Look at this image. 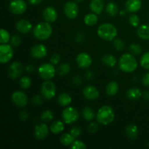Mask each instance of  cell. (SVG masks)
Wrapping results in <instances>:
<instances>
[{
  "label": "cell",
  "mask_w": 149,
  "mask_h": 149,
  "mask_svg": "<svg viewBox=\"0 0 149 149\" xmlns=\"http://www.w3.org/2000/svg\"><path fill=\"white\" fill-rule=\"evenodd\" d=\"M138 61L132 53H124L119 60V68L125 73H132L138 68Z\"/></svg>",
  "instance_id": "1"
},
{
  "label": "cell",
  "mask_w": 149,
  "mask_h": 149,
  "mask_svg": "<svg viewBox=\"0 0 149 149\" xmlns=\"http://www.w3.org/2000/svg\"><path fill=\"white\" fill-rule=\"evenodd\" d=\"M115 119V112L113 108L109 105L101 106L96 113V119L102 125H109L113 122Z\"/></svg>",
  "instance_id": "2"
},
{
  "label": "cell",
  "mask_w": 149,
  "mask_h": 149,
  "mask_svg": "<svg viewBox=\"0 0 149 149\" xmlns=\"http://www.w3.org/2000/svg\"><path fill=\"white\" fill-rule=\"evenodd\" d=\"M97 33L99 37L103 40L113 41L117 36L118 30L112 23H105L99 26Z\"/></svg>",
  "instance_id": "3"
},
{
  "label": "cell",
  "mask_w": 149,
  "mask_h": 149,
  "mask_svg": "<svg viewBox=\"0 0 149 149\" xmlns=\"http://www.w3.org/2000/svg\"><path fill=\"white\" fill-rule=\"evenodd\" d=\"M33 34L38 40L45 41L49 39L52 34V28L48 22H41L36 25L33 30Z\"/></svg>",
  "instance_id": "4"
},
{
  "label": "cell",
  "mask_w": 149,
  "mask_h": 149,
  "mask_svg": "<svg viewBox=\"0 0 149 149\" xmlns=\"http://www.w3.org/2000/svg\"><path fill=\"white\" fill-rule=\"evenodd\" d=\"M62 119L65 124H74L79 119V113L74 107L67 106L62 111Z\"/></svg>",
  "instance_id": "5"
},
{
  "label": "cell",
  "mask_w": 149,
  "mask_h": 149,
  "mask_svg": "<svg viewBox=\"0 0 149 149\" xmlns=\"http://www.w3.org/2000/svg\"><path fill=\"white\" fill-rule=\"evenodd\" d=\"M57 70L55 69L53 64L43 63L40 65L38 68V74L39 77L44 80H50L53 78L56 74Z\"/></svg>",
  "instance_id": "6"
},
{
  "label": "cell",
  "mask_w": 149,
  "mask_h": 149,
  "mask_svg": "<svg viewBox=\"0 0 149 149\" xmlns=\"http://www.w3.org/2000/svg\"><path fill=\"white\" fill-rule=\"evenodd\" d=\"M41 94L43 98L51 100L56 95V87L53 81L50 80H45L41 87Z\"/></svg>",
  "instance_id": "7"
},
{
  "label": "cell",
  "mask_w": 149,
  "mask_h": 149,
  "mask_svg": "<svg viewBox=\"0 0 149 149\" xmlns=\"http://www.w3.org/2000/svg\"><path fill=\"white\" fill-rule=\"evenodd\" d=\"M14 51L11 45L1 44L0 45V63L5 64L10 62L13 58Z\"/></svg>",
  "instance_id": "8"
},
{
  "label": "cell",
  "mask_w": 149,
  "mask_h": 149,
  "mask_svg": "<svg viewBox=\"0 0 149 149\" xmlns=\"http://www.w3.org/2000/svg\"><path fill=\"white\" fill-rule=\"evenodd\" d=\"M9 10L13 14L22 15L27 10V4L24 0H12L9 4Z\"/></svg>",
  "instance_id": "9"
},
{
  "label": "cell",
  "mask_w": 149,
  "mask_h": 149,
  "mask_svg": "<svg viewBox=\"0 0 149 149\" xmlns=\"http://www.w3.org/2000/svg\"><path fill=\"white\" fill-rule=\"evenodd\" d=\"M12 102L15 106L19 108H24L28 104L29 99L23 91H15L11 95Z\"/></svg>",
  "instance_id": "10"
},
{
  "label": "cell",
  "mask_w": 149,
  "mask_h": 149,
  "mask_svg": "<svg viewBox=\"0 0 149 149\" xmlns=\"http://www.w3.org/2000/svg\"><path fill=\"white\" fill-rule=\"evenodd\" d=\"M50 131L49 128L45 122L39 123L35 126L33 130V135L36 139L39 141H43L47 138L49 132Z\"/></svg>",
  "instance_id": "11"
},
{
  "label": "cell",
  "mask_w": 149,
  "mask_h": 149,
  "mask_svg": "<svg viewBox=\"0 0 149 149\" xmlns=\"http://www.w3.org/2000/svg\"><path fill=\"white\" fill-rule=\"evenodd\" d=\"M63 11L65 13V16L68 17V19H73L77 18V16L79 15V6L77 5V4L74 1H67L63 7Z\"/></svg>",
  "instance_id": "12"
},
{
  "label": "cell",
  "mask_w": 149,
  "mask_h": 149,
  "mask_svg": "<svg viewBox=\"0 0 149 149\" xmlns=\"http://www.w3.org/2000/svg\"><path fill=\"white\" fill-rule=\"evenodd\" d=\"M23 71V64L18 61H15L12 63L8 68V76L10 79L15 80L16 79L19 78L21 76L22 73Z\"/></svg>",
  "instance_id": "13"
},
{
  "label": "cell",
  "mask_w": 149,
  "mask_h": 149,
  "mask_svg": "<svg viewBox=\"0 0 149 149\" xmlns=\"http://www.w3.org/2000/svg\"><path fill=\"white\" fill-rule=\"evenodd\" d=\"M76 63L79 68H87L93 63V58L87 52H80L76 58Z\"/></svg>",
  "instance_id": "14"
},
{
  "label": "cell",
  "mask_w": 149,
  "mask_h": 149,
  "mask_svg": "<svg viewBox=\"0 0 149 149\" xmlns=\"http://www.w3.org/2000/svg\"><path fill=\"white\" fill-rule=\"evenodd\" d=\"M30 53L32 58L36 59H42L47 55V48L45 45L38 44L32 47Z\"/></svg>",
  "instance_id": "15"
},
{
  "label": "cell",
  "mask_w": 149,
  "mask_h": 149,
  "mask_svg": "<svg viewBox=\"0 0 149 149\" xmlns=\"http://www.w3.org/2000/svg\"><path fill=\"white\" fill-rule=\"evenodd\" d=\"M82 94L87 100H95L100 96V91L95 86L87 85L83 89Z\"/></svg>",
  "instance_id": "16"
},
{
  "label": "cell",
  "mask_w": 149,
  "mask_h": 149,
  "mask_svg": "<svg viewBox=\"0 0 149 149\" xmlns=\"http://www.w3.org/2000/svg\"><path fill=\"white\" fill-rule=\"evenodd\" d=\"M42 15H43L44 19L45 21L48 22V23H54L58 19V12H57L56 9L55 7H52V6H49L45 8L42 13Z\"/></svg>",
  "instance_id": "17"
},
{
  "label": "cell",
  "mask_w": 149,
  "mask_h": 149,
  "mask_svg": "<svg viewBox=\"0 0 149 149\" xmlns=\"http://www.w3.org/2000/svg\"><path fill=\"white\" fill-rule=\"evenodd\" d=\"M32 28H33V26L31 23L26 19H20L15 24L16 30L23 34L29 33L32 30Z\"/></svg>",
  "instance_id": "18"
},
{
  "label": "cell",
  "mask_w": 149,
  "mask_h": 149,
  "mask_svg": "<svg viewBox=\"0 0 149 149\" xmlns=\"http://www.w3.org/2000/svg\"><path fill=\"white\" fill-rule=\"evenodd\" d=\"M141 7H142L141 0H127L125 3V8L129 13H137L141 10Z\"/></svg>",
  "instance_id": "19"
},
{
  "label": "cell",
  "mask_w": 149,
  "mask_h": 149,
  "mask_svg": "<svg viewBox=\"0 0 149 149\" xmlns=\"http://www.w3.org/2000/svg\"><path fill=\"white\" fill-rule=\"evenodd\" d=\"M104 1L103 0H91L90 3V8L93 13L97 15H100L104 10Z\"/></svg>",
  "instance_id": "20"
},
{
  "label": "cell",
  "mask_w": 149,
  "mask_h": 149,
  "mask_svg": "<svg viewBox=\"0 0 149 149\" xmlns=\"http://www.w3.org/2000/svg\"><path fill=\"white\" fill-rule=\"evenodd\" d=\"M125 133L130 139L135 140L138 138L139 135V129L137 125L130 124V125H128L125 128Z\"/></svg>",
  "instance_id": "21"
},
{
  "label": "cell",
  "mask_w": 149,
  "mask_h": 149,
  "mask_svg": "<svg viewBox=\"0 0 149 149\" xmlns=\"http://www.w3.org/2000/svg\"><path fill=\"white\" fill-rule=\"evenodd\" d=\"M64 123L65 122L60 120H56L52 122V123L49 126L50 132H52L53 134H55V135L61 133L64 130V129H65Z\"/></svg>",
  "instance_id": "22"
},
{
  "label": "cell",
  "mask_w": 149,
  "mask_h": 149,
  "mask_svg": "<svg viewBox=\"0 0 149 149\" xmlns=\"http://www.w3.org/2000/svg\"><path fill=\"white\" fill-rule=\"evenodd\" d=\"M137 34L143 40H149V25L143 24L138 26Z\"/></svg>",
  "instance_id": "23"
},
{
  "label": "cell",
  "mask_w": 149,
  "mask_h": 149,
  "mask_svg": "<svg viewBox=\"0 0 149 149\" xmlns=\"http://www.w3.org/2000/svg\"><path fill=\"white\" fill-rule=\"evenodd\" d=\"M82 116L87 122H92L96 117V113L90 106H84L82 109Z\"/></svg>",
  "instance_id": "24"
},
{
  "label": "cell",
  "mask_w": 149,
  "mask_h": 149,
  "mask_svg": "<svg viewBox=\"0 0 149 149\" xmlns=\"http://www.w3.org/2000/svg\"><path fill=\"white\" fill-rule=\"evenodd\" d=\"M142 92L138 87H132L127 91L126 95L130 100H136L142 97Z\"/></svg>",
  "instance_id": "25"
},
{
  "label": "cell",
  "mask_w": 149,
  "mask_h": 149,
  "mask_svg": "<svg viewBox=\"0 0 149 149\" xmlns=\"http://www.w3.org/2000/svg\"><path fill=\"white\" fill-rule=\"evenodd\" d=\"M58 102L63 107H67L72 102V97L68 93H63L58 97Z\"/></svg>",
  "instance_id": "26"
},
{
  "label": "cell",
  "mask_w": 149,
  "mask_h": 149,
  "mask_svg": "<svg viewBox=\"0 0 149 149\" xmlns=\"http://www.w3.org/2000/svg\"><path fill=\"white\" fill-rule=\"evenodd\" d=\"M101 61L105 65L108 67H111V68L114 67L116 65V63H117L116 57L114 55H111V54H106V55H103Z\"/></svg>",
  "instance_id": "27"
},
{
  "label": "cell",
  "mask_w": 149,
  "mask_h": 149,
  "mask_svg": "<svg viewBox=\"0 0 149 149\" xmlns=\"http://www.w3.org/2000/svg\"><path fill=\"white\" fill-rule=\"evenodd\" d=\"M119 91V84L116 81H111L108 83L106 87V94L109 96H114Z\"/></svg>",
  "instance_id": "28"
},
{
  "label": "cell",
  "mask_w": 149,
  "mask_h": 149,
  "mask_svg": "<svg viewBox=\"0 0 149 149\" xmlns=\"http://www.w3.org/2000/svg\"><path fill=\"white\" fill-rule=\"evenodd\" d=\"M98 15L94 13H88L84 17V22L85 25L88 26H95L98 21Z\"/></svg>",
  "instance_id": "29"
},
{
  "label": "cell",
  "mask_w": 149,
  "mask_h": 149,
  "mask_svg": "<svg viewBox=\"0 0 149 149\" xmlns=\"http://www.w3.org/2000/svg\"><path fill=\"white\" fill-rule=\"evenodd\" d=\"M75 141V138L71 133H64L60 138V142L61 145L64 146H70Z\"/></svg>",
  "instance_id": "30"
},
{
  "label": "cell",
  "mask_w": 149,
  "mask_h": 149,
  "mask_svg": "<svg viewBox=\"0 0 149 149\" xmlns=\"http://www.w3.org/2000/svg\"><path fill=\"white\" fill-rule=\"evenodd\" d=\"M106 11L109 15L112 16V17H114L118 13H119V7L116 3L113 2V1L108 3L106 7Z\"/></svg>",
  "instance_id": "31"
},
{
  "label": "cell",
  "mask_w": 149,
  "mask_h": 149,
  "mask_svg": "<svg viewBox=\"0 0 149 149\" xmlns=\"http://www.w3.org/2000/svg\"><path fill=\"white\" fill-rule=\"evenodd\" d=\"M57 71L60 76L67 75L71 71V65L68 63H63L61 65H59Z\"/></svg>",
  "instance_id": "32"
},
{
  "label": "cell",
  "mask_w": 149,
  "mask_h": 149,
  "mask_svg": "<svg viewBox=\"0 0 149 149\" xmlns=\"http://www.w3.org/2000/svg\"><path fill=\"white\" fill-rule=\"evenodd\" d=\"M54 118V114L53 112L51 110H45L41 114V119L43 122L45 123H48V122H50L51 121H52Z\"/></svg>",
  "instance_id": "33"
},
{
  "label": "cell",
  "mask_w": 149,
  "mask_h": 149,
  "mask_svg": "<svg viewBox=\"0 0 149 149\" xmlns=\"http://www.w3.org/2000/svg\"><path fill=\"white\" fill-rule=\"evenodd\" d=\"M31 79L30 77H27V76H23V77H21L19 81V84H20V87H21L23 90H27L29 87L31 86Z\"/></svg>",
  "instance_id": "34"
},
{
  "label": "cell",
  "mask_w": 149,
  "mask_h": 149,
  "mask_svg": "<svg viewBox=\"0 0 149 149\" xmlns=\"http://www.w3.org/2000/svg\"><path fill=\"white\" fill-rule=\"evenodd\" d=\"M0 34H1V38H0V42L1 44H7L10 42L11 39V36L9 33L8 31L4 29H1L0 31Z\"/></svg>",
  "instance_id": "35"
},
{
  "label": "cell",
  "mask_w": 149,
  "mask_h": 149,
  "mask_svg": "<svg viewBox=\"0 0 149 149\" xmlns=\"http://www.w3.org/2000/svg\"><path fill=\"white\" fill-rule=\"evenodd\" d=\"M140 64H141V67L143 68L144 69L149 70V51L144 53L141 56Z\"/></svg>",
  "instance_id": "36"
},
{
  "label": "cell",
  "mask_w": 149,
  "mask_h": 149,
  "mask_svg": "<svg viewBox=\"0 0 149 149\" xmlns=\"http://www.w3.org/2000/svg\"><path fill=\"white\" fill-rule=\"evenodd\" d=\"M129 49L130 53L134 55H139L142 52V47L138 43H132L130 45Z\"/></svg>",
  "instance_id": "37"
},
{
  "label": "cell",
  "mask_w": 149,
  "mask_h": 149,
  "mask_svg": "<svg viewBox=\"0 0 149 149\" xmlns=\"http://www.w3.org/2000/svg\"><path fill=\"white\" fill-rule=\"evenodd\" d=\"M113 47H114L115 49L119 52H121V51H123L124 49H125V43L119 38H115L113 39Z\"/></svg>",
  "instance_id": "38"
},
{
  "label": "cell",
  "mask_w": 149,
  "mask_h": 149,
  "mask_svg": "<svg viewBox=\"0 0 149 149\" xmlns=\"http://www.w3.org/2000/svg\"><path fill=\"white\" fill-rule=\"evenodd\" d=\"M129 23L132 27H138L141 23V19L138 15L132 14L129 17Z\"/></svg>",
  "instance_id": "39"
},
{
  "label": "cell",
  "mask_w": 149,
  "mask_h": 149,
  "mask_svg": "<svg viewBox=\"0 0 149 149\" xmlns=\"http://www.w3.org/2000/svg\"><path fill=\"white\" fill-rule=\"evenodd\" d=\"M70 147L73 149H84L87 148V146L83 141H79V140H75L73 143L70 146Z\"/></svg>",
  "instance_id": "40"
},
{
  "label": "cell",
  "mask_w": 149,
  "mask_h": 149,
  "mask_svg": "<svg viewBox=\"0 0 149 149\" xmlns=\"http://www.w3.org/2000/svg\"><path fill=\"white\" fill-rule=\"evenodd\" d=\"M99 129V125L95 122H90V124L88 125V127H87V130L91 134H95L98 131Z\"/></svg>",
  "instance_id": "41"
},
{
  "label": "cell",
  "mask_w": 149,
  "mask_h": 149,
  "mask_svg": "<svg viewBox=\"0 0 149 149\" xmlns=\"http://www.w3.org/2000/svg\"><path fill=\"white\" fill-rule=\"evenodd\" d=\"M21 38L19 35H14L10 39V45L13 47H18L21 44Z\"/></svg>",
  "instance_id": "42"
},
{
  "label": "cell",
  "mask_w": 149,
  "mask_h": 149,
  "mask_svg": "<svg viewBox=\"0 0 149 149\" xmlns=\"http://www.w3.org/2000/svg\"><path fill=\"white\" fill-rule=\"evenodd\" d=\"M81 132H82L81 129L78 126L73 127L71 129V130H70V133H71L75 138L79 137L80 135H81Z\"/></svg>",
  "instance_id": "43"
},
{
  "label": "cell",
  "mask_w": 149,
  "mask_h": 149,
  "mask_svg": "<svg viewBox=\"0 0 149 149\" xmlns=\"http://www.w3.org/2000/svg\"><path fill=\"white\" fill-rule=\"evenodd\" d=\"M42 96L39 95H36L33 96L31 99V102L34 106H40L43 103V99H42Z\"/></svg>",
  "instance_id": "44"
},
{
  "label": "cell",
  "mask_w": 149,
  "mask_h": 149,
  "mask_svg": "<svg viewBox=\"0 0 149 149\" xmlns=\"http://www.w3.org/2000/svg\"><path fill=\"white\" fill-rule=\"evenodd\" d=\"M61 56H60L58 53L52 54V56H51L50 58H49V61H50L51 63L53 64L54 65H58V64L60 63V61H61Z\"/></svg>",
  "instance_id": "45"
},
{
  "label": "cell",
  "mask_w": 149,
  "mask_h": 149,
  "mask_svg": "<svg viewBox=\"0 0 149 149\" xmlns=\"http://www.w3.org/2000/svg\"><path fill=\"white\" fill-rule=\"evenodd\" d=\"M29 118V112L23 110L19 113V119L22 121V122H26Z\"/></svg>",
  "instance_id": "46"
},
{
  "label": "cell",
  "mask_w": 149,
  "mask_h": 149,
  "mask_svg": "<svg viewBox=\"0 0 149 149\" xmlns=\"http://www.w3.org/2000/svg\"><path fill=\"white\" fill-rule=\"evenodd\" d=\"M85 39V36L82 32H79L77 35H76L75 40L77 43H82Z\"/></svg>",
  "instance_id": "47"
},
{
  "label": "cell",
  "mask_w": 149,
  "mask_h": 149,
  "mask_svg": "<svg viewBox=\"0 0 149 149\" xmlns=\"http://www.w3.org/2000/svg\"><path fill=\"white\" fill-rule=\"evenodd\" d=\"M72 81L74 83V84H75L76 86H79L82 83V79H81V77L80 76L76 75L73 77Z\"/></svg>",
  "instance_id": "48"
},
{
  "label": "cell",
  "mask_w": 149,
  "mask_h": 149,
  "mask_svg": "<svg viewBox=\"0 0 149 149\" xmlns=\"http://www.w3.org/2000/svg\"><path fill=\"white\" fill-rule=\"evenodd\" d=\"M142 82L143 85H145L146 87H149V72L144 74V76L142 78Z\"/></svg>",
  "instance_id": "49"
},
{
  "label": "cell",
  "mask_w": 149,
  "mask_h": 149,
  "mask_svg": "<svg viewBox=\"0 0 149 149\" xmlns=\"http://www.w3.org/2000/svg\"><path fill=\"white\" fill-rule=\"evenodd\" d=\"M26 71H27L28 73H29V74H31V73H33V71H35V66L33 65H31V64H30V65H28L26 67Z\"/></svg>",
  "instance_id": "50"
},
{
  "label": "cell",
  "mask_w": 149,
  "mask_h": 149,
  "mask_svg": "<svg viewBox=\"0 0 149 149\" xmlns=\"http://www.w3.org/2000/svg\"><path fill=\"white\" fill-rule=\"evenodd\" d=\"M85 77L87 79V80H92L93 79V77H94V74H93V73L91 71H87V72H86Z\"/></svg>",
  "instance_id": "51"
},
{
  "label": "cell",
  "mask_w": 149,
  "mask_h": 149,
  "mask_svg": "<svg viewBox=\"0 0 149 149\" xmlns=\"http://www.w3.org/2000/svg\"><path fill=\"white\" fill-rule=\"evenodd\" d=\"M28 1H29V4H31V5H38V4H41L43 0H28Z\"/></svg>",
  "instance_id": "52"
},
{
  "label": "cell",
  "mask_w": 149,
  "mask_h": 149,
  "mask_svg": "<svg viewBox=\"0 0 149 149\" xmlns=\"http://www.w3.org/2000/svg\"><path fill=\"white\" fill-rule=\"evenodd\" d=\"M142 97L144 100H149V91L146 90V91L143 92L142 94Z\"/></svg>",
  "instance_id": "53"
},
{
  "label": "cell",
  "mask_w": 149,
  "mask_h": 149,
  "mask_svg": "<svg viewBox=\"0 0 149 149\" xmlns=\"http://www.w3.org/2000/svg\"><path fill=\"white\" fill-rule=\"evenodd\" d=\"M119 15H120L121 16H125L126 15V11L124 10H121V11H119Z\"/></svg>",
  "instance_id": "54"
},
{
  "label": "cell",
  "mask_w": 149,
  "mask_h": 149,
  "mask_svg": "<svg viewBox=\"0 0 149 149\" xmlns=\"http://www.w3.org/2000/svg\"><path fill=\"white\" fill-rule=\"evenodd\" d=\"M76 1H77V2H81V1H82L83 0H76Z\"/></svg>",
  "instance_id": "55"
}]
</instances>
